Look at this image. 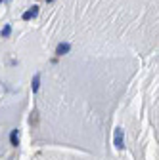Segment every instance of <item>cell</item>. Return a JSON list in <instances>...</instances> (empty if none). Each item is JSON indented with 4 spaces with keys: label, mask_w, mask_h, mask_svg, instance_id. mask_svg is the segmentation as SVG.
Listing matches in <instances>:
<instances>
[{
    "label": "cell",
    "mask_w": 159,
    "mask_h": 160,
    "mask_svg": "<svg viewBox=\"0 0 159 160\" xmlns=\"http://www.w3.org/2000/svg\"><path fill=\"white\" fill-rule=\"evenodd\" d=\"M115 147L117 149H123L125 147V143H123V130L121 128L115 130Z\"/></svg>",
    "instance_id": "6da1fadb"
},
{
    "label": "cell",
    "mask_w": 159,
    "mask_h": 160,
    "mask_svg": "<svg viewBox=\"0 0 159 160\" xmlns=\"http://www.w3.org/2000/svg\"><path fill=\"white\" fill-rule=\"evenodd\" d=\"M36 13H38V6H33V8H29V10L21 15V19H23V21H29V19H33Z\"/></svg>",
    "instance_id": "7a4b0ae2"
},
{
    "label": "cell",
    "mask_w": 159,
    "mask_h": 160,
    "mask_svg": "<svg viewBox=\"0 0 159 160\" xmlns=\"http://www.w3.org/2000/svg\"><path fill=\"white\" fill-rule=\"evenodd\" d=\"M69 50H71V44H58V48H56V55H65V53H69Z\"/></svg>",
    "instance_id": "3957f363"
},
{
    "label": "cell",
    "mask_w": 159,
    "mask_h": 160,
    "mask_svg": "<svg viewBox=\"0 0 159 160\" xmlns=\"http://www.w3.org/2000/svg\"><path fill=\"white\" fill-rule=\"evenodd\" d=\"M10 143H12L14 147L19 145V133H17V130H12V133H10Z\"/></svg>",
    "instance_id": "277c9868"
},
{
    "label": "cell",
    "mask_w": 159,
    "mask_h": 160,
    "mask_svg": "<svg viewBox=\"0 0 159 160\" xmlns=\"http://www.w3.org/2000/svg\"><path fill=\"white\" fill-rule=\"evenodd\" d=\"M31 88H33V92H38V88H41V74H35L33 82H31Z\"/></svg>",
    "instance_id": "5b68a950"
},
{
    "label": "cell",
    "mask_w": 159,
    "mask_h": 160,
    "mask_svg": "<svg viewBox=\"0 0 159 160\" xmlns=\"http://www.w3.org/2000/svg\"><path fill=\"white\" fill-rule=\"evenodd\" d=\"M10 32H12V27H10V25H6V27L2 29V36L6 38V36H10Z\"/></svg>",
    "instance_id": "8992f818"
},
{
    "label": "cell",
    "mask_w": 159,
    "mask_h": 160,
    "mask_svg": "<svg viewBox=\"0 0 159 160\" xmlns=\"http://www.w3.org/2000/svg\"><path fill=\"white\" fill-rule=\"evenodd\" d=\"M46 2H54V0H46Z\"/></svg>",
    "instance_id": "52a82bcc"
},
{
    "label": "cell",
    "mask_w": 159,
    "mask_h": 160,
    "mask_svg": "<svg viewBox=\"0 0 159 160\" xmlns=\"http://www.w3.org/2000/svg\"><path fill=\"white\" fill-rule=\"evenodd\" d=\"M2 2H4V0H0V4H2Z\"/></svg>",
    "instance_id": "ba28073f"
}]
</instances>
